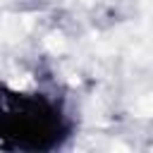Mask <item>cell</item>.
I'll use <instances>...</instances> for the list:
<instances>
[{
  "instance_id": "6da1fadb",
  "label": "cell",
  "mask_w": 153,
  "mask_h": 153,
  "mask_svg": "<svg viewBox=\"0 0 153 153\" xmlns=\"http://www.w3.org/2000/svg\"><path fill=\"white\" fill-rule=\"evenodd\" d=\"M136 112H139V115H151V112H153V98H143V100L139 103Z\"/></svg>"
}]
</instances>
